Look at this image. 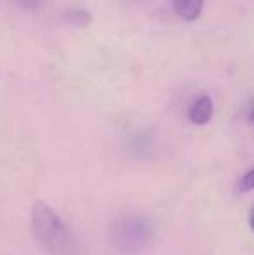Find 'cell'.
Returning <instances> with one entry per match:
<instances>
[{
    "instance_id": "obj_1",
    "label": "cell",
    "mask_w": 254,
    "mask_h": 255,
    "mask_svg": "<svg viewBox=\"0 0 254 255\" xmlns=\"http://www.w3.org/2000/svg\"><path fill=\"white\" fill-rule=\"evenodd\" d=\"M33 233L52 254L63 255L70 249V235L59 215L44 202H35L31 208Z\"/></svg>"
},
{
    "instance_id": "obj_2",
    "label": "cell",
    "mask_w": 254,
    "mask_h": 255,
    "mask_svg": "<svg viewBox=\"0 0 254 255\" xmlns=\"http://www.w3.org/2000/svg\"><path fill=\"white\" fill-rule=\"evenodd\" d=\"M152 228L143 217L124 215L112 226L113 243L124 252H138L152 240Z\"/></svg>"
},
{
    "instance_id": "obj_3",
    "label": "cell",
    "mask_w": 254,
    "mask_h": 255,
    "mask_svg": "<svg viewBox=\"0 0 254 255\" xmlns=\"http://www.w3.org/2000/svg\"><path fill=\"white\" fill-rule=\"evenodd\" d=\"M214 115V103L209 96H200L192 103L188 110V118L195 125H206L211 122Z\"/></svg>"
},
{
    "instance_id": "obj_4",
    "label": "cell",
    "mask_w": 254,
    "mask_h": 255,
    "mask_svg": "<svg viewBox=\"0 0 254 255\" xmlns=\"http://www.w3.org/2000/svg\"><path fill=\"white\" fill-rule=\"evenodd\" d=\"M204 9V0H174V10L187 23H193L200 17Z\"/></svg>"
},
{
    "instance_id": "obj_5",
    "label": "cell",
    "mask_w": 254,
    "mask_h": 255,
    "mask_svg": "<svg viewBox=\"0 0 254 255\" xmlns=\"http://www.w3.org/2000/svg\"><path fill=\"white\" fill-rule=\"evenodd\" d=\"M63 17L66 23L73 24V26L77 28H87L89 24L92 23V12L87 9H84V7H68V9H64L63 12Z\"/></svg>"
},
{
    "instance_id": "obj_6",
    "label": "cell",
    "mask_w": 254,
    "mask_h": 255,
    "mask_svg": "<svg viewBox=\"0 0 254 255\" xmlns=\"http://www.w3.org/2000/svg\"><path fill=\"white\" fill-rule=\"evenodd\" d=\"M253 189H254V167L239 181V186H237L239 193H248V191H253Z\"/></svg>"
},
{
    "instance_id": "obj_7",
    "label": "cell",
    "mask_w": 254,
    "mask_h": 255,
    "mask_svg": "<svg viewBox=\"0 0 254 255\" xmlns=\"http://www.w3.org/2000/svg\"><path fill=\"white\" fill-rule=\"evenodd\" d=\"M17 2H19V5L26 10H35L42 5V0H17Z\"/></svg>"
},
{
    "instance_id": "obj_8",
    "label": "cell",
    "mask_w": 254,
    "mask_h": 255,
    "mask_svg": "<svg viewBox=\"0 0 254 255\" xmlns=\"http://www.w3.org/2000/svg\"><path fill=\"white\" fill-rule=\"evenodd\" d=\"M248 118H249V122H253V120H254V101L251 103V108H249V115H248Z\"/></svg>"
},
{
    "instance_id": "obj_9",
    "label": "cell",
    "mask_w": 254,
    "mask_h": 255,
    "mask_svg": "<svg viewBox=\"0 0 254 255\" xmlns=\"http://www.w3.org/2000/svg\"><path fill=\"white\" fill-rule=\"evenodd\" d=\"M249 228L254 231V208L251 210V215H249Z\"/></svg>"
}]
</instances>
